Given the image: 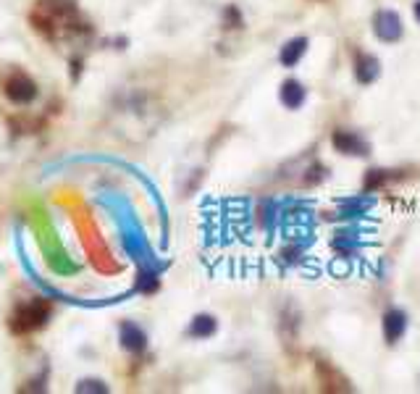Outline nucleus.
I'll list each match as a JSON object with an SVG mask.
<instances>
[{
    "label": "nucleus",
    "mask_w": 420,
    "mask_h": 394,
    "mask_svg": "<svg viewBox=\"0 0 420 394\" xmlns=\"http://www.w3.org/2000/svg\"><path fill=\"white\" fill-rule=\"evenodd\" d=\"M373 32L381 43H399L404 35V26H402V18L397 11H378L376 18H373Z\"/></svg>",
    "instance_id": "f257e3e1"
},
{
    "label": "nucleus",
    "mask_w": 420,
    "mask_h": 394,
    "mask_svg": "<svg viewBox=\"0 0 420 394\" xmlns=\"http://www.w3.org/2000/svg\"><path fill=\"white\" fill-rule=\"evenodd\" d=\"M334 147L339 150L342 155H357V158H365L368 155V142L357 134V132H347V129H339L334 132V137H331Z\"/></svg>",
    "instance_id": "f03ea898"
},
{
    "label": "nucleus",
    "mask_w": 420,
    "mask_h": 394,
    "mask_svg": "<svg viewBox=\"0 0 420 394\" xmlns=\"http://www.w3.org/2000/svg\"><path fill=\"white\" fill-rule=\"evenodd\" d=\"M407 331V313L399 308H389L384 313V339L386 344H397Z\"/></svg>",
    "instance_id": "7ed1b4c3"
},
{
    "label": "nucleus",
    "mask_w": 420,
    "mask_h": 394,
    "mask_svg": "<svg viewBox=\"0 0 420 394\" xmlns=\"http://www.w3.org/2000/svg\"><path fill=\"white\" fill-rule=\"evenodd\" d=\"M6 95H9L14 103H32L37 97V85L24 74H16L6 82Z\"/></svg>",
    "instance_id": "20e7f679"
},
{
    "label": "nucleus",
    "mask_w": 420,
    "mask_h": 394,
    "mask_svg": "<svg viewBox=\"0 0 420 394\" xmlns=\"http://www.w3.org/2000/svg\"><path fill=\"white\" fill-rule=\"evenodd\" d=\"M355 77L360 85H373L378 77H381V60L370 53H357L355 58Z\"/></svg>",
    "instance_id": "39448f33"
},
{
    "label": "nucleus",
    "mask_w": 420,
    "mask_h": 394,
    "mask_svg": "<svg viewBox=\"0 0 420 394\" xmlns=\"http://www.w3.org/2000/svg\"><path fill=\"white\" fill-rule=\"evenodd\" d=\"M305 97H308V92H305V87L297 79H286L281 85V90H279V100L289 111H300L302 105H305Z\"/></svg>",
    "instance_id": "423d86ee"
},
{
    "label": "nucleus",
    "mask_w": 420,
    "mask_h": 394,
    "mask_svg": "<svg viewBox=\"0 0 420 394\" xmlns=\"http://www.w3.org/2000/svg\"><path fill=\"white\" fill-rule=\"evenodd\" d=\"M119 342H121V347L129 352H142L147 347V334L137 324H121Z\"/></svg>",
    "instance_id": "0eeeda50"
},
{
    "label": "nucleus",
    "mask_w": 420,
    "mask_h": 394,
    "mask_svg": "<svg viewBox=\"0 0 420 394\" xmlns=\"http://www.w3.org/2000/svg\"><path fill=\"white\" fill-rule=\"evenodd\" d=\"M308 37H294V40H289V43L284 45L281 53H279V60H281V66H286V69H292V66H297L302 60V55L308 53Z\"/></svg>",
    "instance_id": "6e6552de"
},
{
    "label": "nucleus",
    "mask_w": 420,
    "mask_h": 394,
    "mask_svg": "<svg viewBox=\"0 0 420 394\" xmlns=\"http://www.w3.org/2000/svg\"><path fill=\"white\" fill-rule=\"evenodd\" d=\"M215 329H218V321L213 316H208V313H200V316L192 318V324H189V336H195V339H208V336L215 334Z\"/></svg>",
    "instance_id": "1a4fd4ad"
},
{
    "label": "nucleus",
    "mask_w": 420,
    "mask_h": 394,
    "mask_svg": "<svg viewBox=\"0 0 420 394\" xmlns=\"http://www.w3.org/2000/svg\"><path fill=\"white\" fill-rule=\"evenodd\" d=\"M370 208L368 200H344L342 203V218H355V215H362Z\"/></svg>",
    "instance_id": "9d476101"
},
{
    "label": "nucleus",
    "mask_w": 420,
    "mask_h": 394,
    "mask_svg": "<svg viewBox=\"0 0 420 394\" xmlns=\"http://www.w3.org/2000/svg\"><path fill=\"white\" fill-rule=\"evenodd\" d=\"M77 392H100V394H105L108 392V386H105L103 381H97V378H85V381L77 386Z\"/></svg>",
    "instance_id": "9b49d317"
},
{
    "label": "nucleus",
    "mask_w": 420,
    "mask_h": 394,
    "mask_svg": "<svg viewBox=\"0 0 420 394\" xmlns=\"http://www.w3.org/2000/svg\"><path fill=\"white\" fill-rule=\"evenodd\" d=\"M386 181H389V171H370L365 179V189H378Z\"/></svg>",
    "instance_id": "f8f14e48"
},
{
    "label": "nucleus",
    "mask_w": 420,
    "mask_h": 394,
    "mask_svg": "<svg viewBox=\"0 0 420 394\" xmlns=\"http://www.w3.org/2000/svg\"><path fill=\"white\" fill-rule=\"evenodd\" d=\"M412 9H415V18H418V24H420V0H415V6H412Z\"/></svg>",
    "instance_id": "ddd939ff"
}]
</instances>
